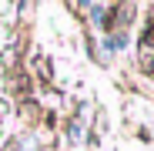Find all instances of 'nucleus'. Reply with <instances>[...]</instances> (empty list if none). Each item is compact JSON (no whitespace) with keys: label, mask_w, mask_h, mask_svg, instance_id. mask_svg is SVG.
<instances>
[{"label":"nucleus","mask_w":154,"mask_h":151,"mask_svg":"<svg viewBox=\"0 0 154 151\" xmlns=\"http://www.w3.org/2000/svg\"><path fill=\"white\" fill-rule=\"evenodd\" d=\"M0 50H4V37H0ZM7 111H10V104H7V97H4V71H0V131H4Z\"/></svg>","instance_id":"1"}]
</instances>
